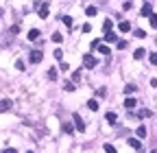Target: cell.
<instances>
[{
  "mask_svg": "<svg viewBox=\"0 0 157 153\" xmlns=\"http://www.w3.org/2000/svg\"><path fill=\"white\" fill-rule=\"evenodd\" d=\"M124 107H127V110H133V107H135V98H133V96H129L127 101H124Z\"/></svg>",
  "mask_w": 157,
  "mask_h": 153,
  "instance_id": "obj_12",
  "label": "cell"
},
{
  "mask_svg": "<svg viewBox=\"0 0 157 153\" xmlns=\"http://www.w3.org/2000/svg\"><path fill=\"white\" fill-rule=\"evenodd\" d=\"M151 13H153V7H151V5H144L142 11H140V15H144V18H149Z\"/></svg>",
  "mask_w": 157,
  "mask_h": 153,
  "instance_id": "obj_9",
  "label": "cell"
},
{
  "mask_svg": "<svg viewBox=\"0 0 157 153\" xmlns=\"http://www.w3.org/2000/svg\"><path fill=\"white\" fill-rule=\"evenodd\" d=\"M81 75H83V72H81V70H77V72H74V75H72V81H74V83H79V81H81Z\"/></svg>",
  "mask_w": 157,
  "mask_h": 153,
  "instance_id": "obj_27",
  "label": "cell"
},
{
  "mask_svg": "<svg viewBox=\"0 0 157 153\" xmlns=\"http://www.w3.org/2000/svg\"><path fill=\"white\" fill-rule=\"evenodd\" d=\"M105 151H107V153H116V149H114V145H105Z\"/></svg>",
  "mask_w": 157,
  "mask_h": 153,
  "instance_id": "obj_32",
  "label": "cell"
},
{
  "mask_svg": "<svg viewBox=\"0 0 157 153\" xmlns=\"http://www.w3.org/2000/svg\"><path fill=\"white\" fill-rule=\"evenodd\" d=\"M15 68H17V70H24V61L17 59V61H15Z\"/></svg>",
  "mask_w": 157,
  "mask_h": 153,
  "instance_id": "obj_30",
  "label": "cell"
},
{
  "mask_svg": "<svg viewBox=\"0 0 157 153\" xmlns=\"http://www.w3.org/2000/svg\"><path fill=\"white\" fill-rule=\"evenodd\" d=\"M37 13H39V18H42V20H46V18L50 15V9H48V5H46V2H39V7H37Z\"/></svg>",
  "mask_w": 157,
  "mask_h": 153,
  "instance_id": "obj_2",
  "label": "cell"
},
{
  "mask_svg": "<svg viewBox=\"0 0 157 153\" xmlns=\"http://www.w3.org/2000/svg\"><path fill=\"white\" fill-rule=\"evenodd\" d=\"M87 110H92V112L98 110V101H96V98H89V101H87Z\"/></svg>",
  "mask_w": 157,
  "mask_h": 153,
  "instance_id": "obj_10",
  "label": "cell"
},
{
  "mask_svg": "<svg viewBox=\"0 0 157 153\" xmlns=\"http://www.w3.org/2000/svg\"><path fill=\"white\" fill-rule=\"evenodd\" d=\"M144 55H146V50H144V48H137V50H135V55H133V57H135V59H142Z\"/></svg>",
  "mask_w": 157,
  "mask_h": 153,
  "instance_id": "obj_21",
  "label": "cell"
},
{
  "mask_svg": "<svg viewBox=\"0 0 157 153\" xmlns=\"http://www.w3.org/2000/svg\"><path fill=\"white\" fill-rule=\"evenodd\" d=\"M83 64H85V68H96V57L94 55H83Z\"/></svg>",
  "mask_w": 157,
  "mask_h": 153,
  "instance_id": "obj_5",
  "label": "cell"
},
{
  "mask_svg": "<svg viewBox=\"0 0 157 153\" xmlns=\"http://www.w3.org/2000/svg\"><path fill=\"white\" fill-rule=\"evenodd\" d=\"M48 79H50V81L57 79V68H50V70H48Z\"/></svg>",
  "mask_w": 157,
  "mask_h": 153,
  "instance_id": "obj_24",
  "label": "cell"
},
{
  "mask_svg": "<svg viewBox=\"0 0 157 153\" xmlns=\"http://www.w3.org/2000/svg\"><path fill=\"white\" fill-rule=\"evenodd\" d=\"M29 59H31V64H39V61L44 59V53H42V50H31Z\"/></svg>",
  "mask_w": 157,
  "mask_h": 153,
  "instance_id": "obj_3",
  "label": "cell"
},
{
  "mask_svg": "<svg viewBox=\"0 0 157 153\" xmlns=\"http://www.w3.org/2000/svg\"><path fill=\"white\" fill-rule=\"evenodd\" d=\"M52 42H55V44H61V42H63L61 33H52Z\"/></svg>",
  "mask_w": 157,
  "mask_h": 153,
  "instance_id": "obj_23",
  "label": "cell"
},
{
  "mask_svg": "<svg viewBox=\"0 0 157 153\" xmlns=\"http://www.w3.org/2000/svg\"><path fill=\"white\" fill-rule=\"evenodd\" d=\"M137 116H140V118H149V116H151V110H140V112H137Z\"/></svg>",
  "mask_w": 157,
  "mask_h": 153,
  "instance_id": "obj_22",
  "label": "cell"
},
{
  "mask_svg": "<svg viewBox=\"0 0 157 153\" xmlns=\"http://www.w3.org/2000/svg\"><path fill=\"white\" fill-rule=\"evenodd\" d=\"M72 120H74L77 131H85V120L81 118V114H74V116H72Z\"/></svg>",
  "mask_w": 157,
  "mask_h": 153,
  "instance_id": "obj_1",
  "label": "cell"
},
{
  "mask_svg": "<svg viewBox=\"0 0 157 153\" xmlns=\"http://www.w3.org/2000/svg\"><path fill=\"white\" fill-rule=\"evenodd\" d=\"M55 59H59V61H61V59H63V53H61V50H59V48H57V50H55Z\"/></svg>",
  "mask_w": 157,
  "mask_h": 153,
  "instance_id": "obj_31",
  "label": "cell"
},
{
  "mask_svg": "<svg viewBox=\"0 0 157 153\" xmlns=\"http://www.w3.org/2000/svg\"><path fill=\"white\" fill-rule=\"evenodd\" d=\"M9 110H13V101L11 98H2V101H0V114L9 112Z\"/></svg>",
  "mask_w": 157,
  "mask_h": 153,
  "instance_id": "obj_4",
  "label": "cell"
},
{
  "mask_svg": "<svg viewBox=\"0 0 157 153\" xmlns=\"http://www.w3.org/2000/svg\"><path fill=\"white\" fill-rule=\"evenodd\" d=\"M37 37H39V31H37V29H31V31H29V40H31V42H37Z\"/></svg>",
  "mask_w": 157,
  "mask_h": 153,
  "instance_id": "obj_11",
  "label": "cell"
},
{
  "mask_svg": "<svg viewBox=\"0 0 157 153\" xmlns=\"http://www.w3.org/2000/svg\"><path fill=\"white\" fill-rule=\"evenodd\" d=\"M116 44H118V48H120V50L127 48V42H124V40H120V42H116Z\"/></svg>",
  "mask_w": 157,
  "mask_h": 153,
  "instance_id": "obj_33",
  "label": "cell"
},
{
  "mask_svg": "<svg viewBox=\"0 0 157 153\" xmlns=\"http://www.w3.org/2000/svg\"><path fill=\"white\" fill-rule=\"evenodd\" d=\"M135 92H137V88H135V85H127V88H124V94H129V96L135 94Z\"/></svg>",
  "mask_w": 157,
  "mask_h": 153,
  "instance_id": "obj_17",
  "label": "cell"
},
{
  "mask_svg": "<svg viewBox=\"0 0 157 153\" xmlns=\"http://www.w3.org/2000/svg\"><path fill=\"white\" fill-rule=\"evenodd\" d=\"M105 42H109V44L118 42V35H116V33H111V31H107V33H105Z\"/></svg>",
  "mask_w": 157,
  "mask_h": 153,
  "instance_id": "obj_7",
  "label": "cell"
},
{
  "mask_svg": "<svg viewBox=\"0 0 157 153\" xmlns=\"http://www.w3.org/2000/svg\"><path fill=\"white\" fill-rule=\"evenodd\" d=\"M61 22H63V24H66L68 29H70V26H72V18H70V15H63V18H61Z\"/></svg>",
  "mask_w": 157,
  "mask_h": 153,
  "instance_id": "obj_20",
  "label": "cell"
},
{
  "mask_svg": "<svg viewBox=\"0 0 157 153\" xmlns=\"http://www.w3.org/2000/svg\"><path fill=\"white\" fill-rule=\"evenodd\" d=\"M96 13H98V9H96V7H87V9H85V15H87V18H94Z\"/></svg>",
  "mask_w": 157,
  "mask_h": 153,
  "instance_id": "obj_13",
  "label": "cell"
},
{
  "mask_svg": "<svg viewBox=\"0 0 157 153\" xmlns=\"http://www.w3.org/2000/svg\"><path fill=\"white\" fill-rule=\"evenodd\" d=\"M111 26H114L111 20H105V22H103V31H105V33H107V31H111Z\"/></svg>",
  "mask_w": 157,
  "mask_h": 153,
  "instance_id": "obj_18",
  "label": "cell"
},
{
  "mask_svg": "<svg viewBox=\"0 0 157 153\" xmlns=\"http://www.w3.org/2000/svg\"><path fill=\"white\" fill-rule=\"evenodd\" d=\"M118 31L120 33H129V31H131V24H129V22H120L118 24Z\"/></svg>",
  "mask_w": 157,
  "mask_h": 153,
  "instance_id": "obj_8",
  "label": "cell"
},
{
  "mask_svg": "<svg viewBox=\"0 0 157 153\" xmlns=\"http://www.w3.org/2000/svg\"><path fill=\"white\" fill-rule=\"evenodd\" d=\"M149 59H151V64H153V66H157V53H151V57H149Z\"/></svg>",
  "mask_w": 157,
  "mask_h": 153,
  "instance_id": "obj_29",
  "label": "cell"
},
{
  "mask_svg": "<svg viewBox=\"0 0 157 153\" xmlns=\"http://www.w3.org/2000/svg\"><path fill=\"white\" fill-rule=\"evenodd\" d=\"M96 96H98V98H105V96H107V90H105V88L96 90Z\"/></svg>",
  "mask_w": 157,
  "mask_h": 153,
  "instance_id": "obj_26",
  "label": "cell"
},
{
  "mask_svg": "<svg viewBox=\"0 0 157 153\" xmlns=\"http://www.w3.org/2000/svg\"><path fill=\"white\" fill-rule=\"evenodd\" d=\"M98 50H100V55H109V46H105V44H98Z\"/></svg>",
  "mask_w": 157,
  "mask_h": 153,
  "instance_id": "obj_16",
  "label": "cell"
},
{
  "mask_svg": "<svg viewBox=\"0 0 157 153\" xmlns=\"http://www.w3.org/2000/svg\"><path fill=\"white\" fill-rule=\"evenodd\" d=\"M149 22H151L153 29H157V15H155V13H151V15H149Z\"/></svg>",
  "mask_w": 157,
  "mask_h": 153,
  "instance_id": "obj_19",
  "label": "cell"
},
{
  "mask_svg": "<svg viewBox=\"0 0 157 153\" xmlns=\"http://www.w3.org/2000/svg\"><path fill=\"white\" fill-rule=\"evenodd\" d=\"M146 136V127H137V138H144Z\"/></svg>",
  "mask_w": 157,
  "mask_h": 153,
  "instance_id": "obj_28",
  "label": "cell"
},
{
  "mask_svg": "<svg viewBox=\"0 0 157 153\" xmlns=\"http://www.w3.org/2000/svg\"><path fill=\"white\" fill-rule=\"evenodd\" d=\"M144 35H146V33H144L142 29H137V31H135V37H144Z\"/></svg>",
  "mask_w": 157,
  "mask_h": 153,
  "instance_id": "obj_34",
  "label": "cell"
},
{
  "mask_svg": "<svg viewBox=\"0 0 157 153\" xmlns=\"http://www.w3.org/2000/svg\"><path fill=\"white\" fill-rule=\"evenodd\" d=\"M116 120H118V116H116L114 112H109V114H107V123H109V125H116Z\"/></svg>",
  "mask_w": 157,
  "mask_h": 153,
  "instance_id": "obj_15",
  "label": "cell"
},
{
  "mask_svg": "<svg viewBox=\"0 0 157 153\" xmlns=\"http://www.w3.org/2000/svg\"><path fill=\"white\" fill-rule=\"evenodd\" d=\"M127 145L131 147V149H135V151H140V149H142V142H140V138H129V140H127Z\"/></svg>",
  "mask_w": 157,
  "mask_h": 153,
  "instance_id": "obj_6",
  "label": "cell"
},
{
  "mask_svg": "<svg viewBox=\"0 0 157 153\" xmlns=\"http://www.w3.org/2000/svg\"><path fill=\"white\" fill-rule=\"evenodd\" d=\"M74 129H77V127H74L72 123H63V131H66V133H72Z\"/></svg>",
  "mask_w": 157,
  "mask_h": 153,
  "instance_id": "obj_14",
  "label": "cell"
},
{
  "mask_svg": "<svg viewBox=\"0 0 157 153\" xmlns=\"http://www.w3.org/2000/svg\"><path fill=\"white\" fill-rule=\"evenodd\" d=\"M11 33H13V35H15V33H20V26L13 24V26H11Z\"/></svg>",
  "mask_w": 157,
  "mask_h": 153,
  "instance_id": "obj_35",
  "label": "cell"
},
{
  "mask_svg": "<svg viewBox=\"0 0 157 153\" xmlns=\"http://www.w3.org/2000/svg\"><path fill=\"white\" fill-rule=\"evenodd\" d=\"M63 88H66V92H74V81H68Z\"/></svg>",
  "mask_w": 157,
  "mask_h": 153,
  "instance_id": "obj_25",
  "label": "cell"
}]
</instances>
